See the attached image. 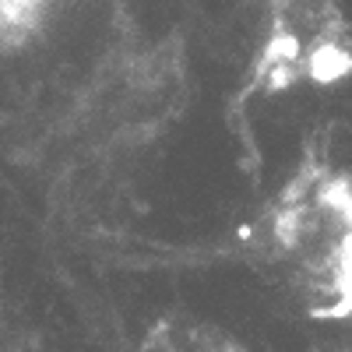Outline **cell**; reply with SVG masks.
<instances>
[{
  "instance_id": "cell-1",
  "label": "cell",
  "mask_w": 352,
  "mask_h": 352,
  "mask_svg": "<svg viewBox=\"0 0 352 352\" xmlns=\"http://www.w3.org/2000/svg\"><path fill=\"white\" fill-rule=\"evenodd\" d=\"M272 232L282 254L307 261L320 310L352 317V173L303 169L282 194Z\"/></svg>"
},
{
  "instance_id": "cell-2",
  "label": "cell",
  "mask_w": 352,
  "mask_h": 352,
  "mask_svg": "<svg viewBox=\"0 0 352 352\" xmlns=\"http://www.w3.org/2000/svg\"><path fill=\"white\" fill-rule=\"evenodd\" d=\"M272 28L257 60V88L352 78V28L335 0H268Z\"/></svg>"
}]
</instances>
